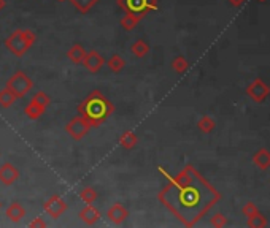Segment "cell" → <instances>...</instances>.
Here are the masks:
<instances>
[{
    "instance_id": "cell-1",
    "label": "cell",
    "mask_w": 270,
    "mask_h": 228,
    "mask_svg": "<svg viewBox=\"0 0 270 228\" xmlns=\"http://www.w3.org/2000/svg\"><path fill=\"white\" fill-rule=\"evenodd\" d=\"M169 182L159 192V201L184 227H194L219 201V192L193 165H186L177 176L159 168Z\"/></svg>"
},
{
    "instance_id": "cell-2",
    "label": "cell",
    "mask_w": 270,
    "mask_h": 228,
    "mask_svg": "<svg viewBox=\"0 0 270 228\" xmlns=\"http://www.w3.org/2000/svg\"><path fill=\"white\" fill-rule=\"evenodd\" d=\"M115 111V106L100 91H92L88 97L78 103V113L91 124V127H99Z\"/></svg>"
},
{
    "instance_id": "cell-3",
    "label": "cell",
    "mask_w": 270,
    "mask_h": 228,
    "mask_svg": "<svg viewBox=\"0 0 270 228\" xmlns=\"http://www.w3.org/2000/svg\"><path fill=\"white\" fill-rule=\"evenodd\" d=\"M35 41H37V37H35V33L32 31H29V29H16L5 40V46H7V49L15 57H22L35 45Z\"/></svg>"
},
{
    "instance_id": "cell-4",
    "label": "cell",
    "mask_w": 270,
    "mask_h": 228,
    "mask_svg": "<svg viewBox=\"0 0 270 228\" xmlns=\"http://www.w3.org/2000/svg\"><path fill=\"white\" fill-rule=\"evenodd\" d=\"M118 7L124 10V13L135 15L143 19L148 13L156 11L159 7L158 0H118Z\"/></svg>"
},
{
    "instance_id": "cell-5",
    "label": "cell",
    "mask_w": 270,
    "mask_h": 228,
    "mask_svg": "<svg viewBox=\"0 0 270 228\" xmlns=\"http://www.w3.org/2000/svg\"><path fill=\"white\" fill-rule=\"evenodd\" d=\"M5 87L13 92L16 98H22L34 89V81L27 73H24V71L19 70V71H15V73L8 78L7 86Z\"/></svg>"
},
{
    "instance_id": "cell-6",
    "label": "cell",
    "mask_w": 270,
    "mask_h": 228,
    "mask_svg": "<svg viewBox=\"0 0 270 228\" xmlns=\"http://www.w3.org/2000/svg\"><path fill=\"white\" fill-rule=\"evenodd\" d=\"M91 129H92L91 124H89L86 119L81 117V116H75L72 121H69L67 125H65V131H67L73 140H78V141L83 140Z\"/></svg>"
},
{
    "instance_id": "cell-7",
    "label": "cell",
    "mask_w": 270,
    "mask_h": 228,
    "mask_svg": "<svg viewBox=\"0 0 270 228\" xmlns=\"http://www.w3.org/2000/svg\"><path fill=\"white\" fill-rule=\"evenodd\" d=\"M67 208L69 205L65 203V200L61 196V195H51L48 200L43 203V209H45V212L50 215V217L53 219H59L61 215L67 211Z\"/></svg>"
},
{
    "instance_id": "cell-8",
    "label": "cell",
    "mask_w": 270,
    "mask_h": 228,
    "mask_svg": "<svg viewBox=\"0 0 270 228\" xmlns=\"http://www.w3.org/2000/svg\"><path fill=\"white\" fill-rule=\"evenodd\" d=\"M247 94H248L250 97L253 98L254 101H257V103H261V101L266 100L267 95L270 94V86H267V84L264 82L262 80H259V78H257V80H254V81L248 86Z\"/></svg>"
},
{
    "instance_id": "cell-9",
    "label": "cell",
    "mask_w": 270,
    "mask_h": 228,
    "mask_svg": "<svg viewBox=\"0 0 270 228\" xmlns=\"http://www.w3.org/2000/svg\"><path fill=\"white\" fill-rule=\"evenodd\" d=\"M19 178H21V173L13 163L5 162V163L0 165V182L3 185H7V187L8 185H13Z\"/></svg>"
},
{
    "instance_id": "cell-10",
    "label": "cell",
    "mask_w": 270,
    "mask_h": 228,
    "mask_svg": "<svg viewBox=\"0 0 270 228\" xmlns=\"http://www.w3.org/2000/svg\"><path fill=\"white\" fill-rule=\"evenodd\" d=\"M81 65L89 71V73H97V71H100V68L105 65V59L102 57L100 52L97 51H88Z\"/></svg>"
},
{
    "instance_id": "cell-11",
    "label": "cell",
    "mask_w": 270,
    "mask_h": 228,
    "mask_svg": "<svg viewBox=\"0 0 270 228\" xmlns=\"http://www.w3.org/2000/svg\"><path fill=\"white\" fill-rule=\"evenodd\" d=\"M127 217H129L127 208H126L124 205H121V203H115V205H111L107 211V219L115 225L124 224Z\"/></svg>"
},
{
    "instance_id": "cell-12",
    "label": "cell",
    "mask_w": 270,
    "mask_h": 228,
    "mask_svg": "<svg viewBox=\"0 0 270 228\" xmlns=\"http://www.w3.org/2000/svg\"><path fill=\"white\" fill-rule=\"evenodd\" d=\"M100 217H102L100 211H99V209L95 208L94 205H86V206L80 211V219H81V222H83V224L89 225V227H92V225L97 224V222L100 220Z\"/></svg>"
},
{
    "instance_id": "cell-13",
    "label": "cell",
    "mask_w": 270,
    "mask_h": 228,
    "mask_svg": "<svg viewBox=\"0 0 270 228\" xmlns=\"http://www.w3.org/2000/svg\"><path fill=\"white\" fill-rule=\"evenodd\" d=\"M5 215H7V219L10 222H13V224H18V222H21L24 217H26V209H24V206L21 205L19 201H13L7 208V211H5Z\"/></svg>"
},
{
    "instance_id": "cell-14",
    "label": "cell",
    "mask_w": 270,
    "mask_h": 228,
    "mask_svg": "<svg viewBox=\"0 0 270 228\" xmlns=\"http://www.w3.org/2000/svg\"><path fill=\"white\" fill-rule=\"evenodd\" d=\"M45 111H46V108L41 106L40 103H37V101H34V100L29 101L27 106L24 108V114H26L31 121H37V119H40L45 114Z\"/></svg>"
},
{
    "instance_id": "cell-15",
    "label": "cell",
    "mask_w": 270,
    "mask_h": 228,
    "mask_svg": "<svg viewBox=\"0 0 270 228\" xmlns=\"http://www.w3.org/2000/svg\"><path fill=\"white\" fill-rule=\"evenodd\" d=\"M118 141H119V146H123L124 149L130 151V149H134L137 146V143H139V136H137L132 130H126L121 133Z\"/></svg>"
},
{
    "instance_id": "cell-16",
    "label": "cell",
    "mask_w": 270,
    "mask_h": 228,
    "mask_svg": "<svg viewBox=\"0 0 270 228\" xmlns=\"http://www.w3.org/2000/svg\"><path fill=\"white\" fill-rule=\"evenodd\" d=\"M86 49L85 48H83L81 45H73L70 48V49L67 51V57L70 59L72 62L73 64H76V65H81L83 64V61H85V56H86Z\"/></svg>"
},
{
    "instance_id": "cell-17",
    "label": "cell",
    "mask_w": 270,
    "mask_h": 228,
    "mask_svg": "<svg viewBox=\"0 0 270 228\" xmlns=\"http://www.w3.org/2000/svg\"><path fill=\"white\" fill-rule=\"evenodd\" d=\"M253 162L257 168L267 170V168L270 166V151H267V149H259V151L254 154Z\"/></svg>"
},
{
    "instance_id": "cell-18",
    "label": "cell",
    "mask_w": 270,
    "mask_h": 228,
    "mask_svg": "<svg viewBox=\"0 0 270 228\" xmlns=\"http://www.w3.org/2000/svg\"><path fill=\"white\" fill-rule=\"evenodd\" d=\"M69 2L73 5V7L80 11L81 15H86L100 2V0H69Z\"/></svg>"
},
{
    "instance_id": "cell-19",
    "label": "cell",
    "mask_w": 270,
    "mask_h": 228,
    "mask_svg": "<svg viewBox=\"0 0 270 228\" xmlns=\"http://www.w3.org/2000/svg\"><path fill=\"white\" fill-rule=\"evenodd\" d=\"M130 52L134 54L137 59H143L149 52V45L145 40H137L130 46Z\"/></svg>"
},
{
    "instance_id": "cell-20",
    "label": "cell",
    "mask_w": 270,
    "mask_h": 228,
    "mask_svg": "<svg viewBox=\"0 0 270 228\" xmlns=\"http://www.w3.org/2000/svg\"><path fill=\"white\" fill-rule=\"evenodd\" d=\"M105 65L113 71V73H119V71H123V68L126 67V61L119 56V54H113L108 61H105Z\"/></svg>"
},
{
    "instance_id": "cell-21",
    "label": "cell",
    "mask_w": 270,
    "mask_h": 228,
    "mask_svg": "<svg viewBox=\"0 0 270 228\" xmlns=\"http://www.w3.org/2000/svg\"><path fill=\"white\" fill-rule=\"evenodd\" d=\"M97 190H95L94 187H91V185H88V187H83L81 192H80V200L85 201L86 205H94L95 200H97Z\"/></svg>"
},
{
    "instance_id": "cell-22",
    "label": "cell",
    "mask_w": 270,
    "mask_h": 228,
    "mask_svg": "<svg viewBox=\"0 0 270 228\" xmlns=\"http://www.w3.org/2000/svg\"><path fill=\"white\" fill-rule=\"evenodd\" d=\"M142 19L139 16H135V15H129V13H126L123 17H121V27L124 29V31H127V32H130V31H134V29L139 26V22H140Z\"/></svg>"
},
{
    "instance_id": "cell-23",
    "label": "cell",
    "mask_w": 270,
    "mask_h": 228,
    "mask_svg": "<svg viewBox=\"0 0 270 228\" xmlns=\"http://www.w3.org/2000/svg\"><path fill=\"white\" fill-rule=\"evenodd\" d=\"M18 98L15 97V94L11 91H8L7 87L0 91V108H2V110H8L10 106H13V103Z\"/></svg>"
},
{
    "instance_id": "cell-24",
    "label": "cell",
    "mask_w": 270,
    "mask_h": 228,
    "mask_svg": "<svg viewBox=\"0 0 270 228\" xmlns=\"http://www.w3.org/2000/svg\"><path fill=\"white\" fill-rule=\"evenodd\" d=\"M216 127V122L212 116H202L197 122V129H199L202 133H212Z\"/></svg>"
},
{
    "instance_id": "cell-25",
    "label": "cell",
    "mask_w": 270,
    "mask_h": 228,
    "mask_svg": "<svg viewBox=\"0 0 270 228\" xmlns=\"http://www.w3.org/2000/svg\"><path fill=\"white\" fill-rule=\"evenodd\" d=\"M247 225H248L250 228H262V227H267L269 222H267V219H266V215H262L259 211H257L254 215H251V217H248Z\"/></svg>"
},
{
    "instance_id": "cell-26",
    "label": "cell",
    "mask_w": 270,
    "mask_h": 228,
    "mask_svg": "<svg viewBox=\"0 0 270 228\" xmlns=\"http://www.w3.org/2000/svg\"><path fill=\"white\" fill-rule=\"evenodd\" d=\"M172 68L175 70L178 75H183L184 71L189 68V62L186 61V57H183V56H177V57L172 61Z\"/></svg>"
},
{
    "instance_id": "cell-27",
    "label": "cell",
    "mask_w": 270,
    "mask_h": 228,
    "mask_svg": "<svg viewBox=\"0 0 270 228\" xmlns=\"http://www.w3.org/2000/svg\"><path fill=\"white\" fill-rule=\"evenodd\" d=\"M32 100L34 101H37V103H40L41 106H45V108H48L51 105V98H50V95H48L46 92H43V91H37L34 94V97H32Z\"/></svg>"
},
{
    "instance_id": "cell-28",
    "label": "cell",
    "mask_w": 270,
    "mask_h": 228,
    "mask_svg": "<svg viewBox=\"0 0 270 228\" xmlns=\"http://www.w3.org/2000/svg\"><path fill=\"white\" fill-rule=\"evenodd\" d=\"M210 224H212V227H215V228H223V227L227 225V219H226V215L218 212V214L212 215V219H210Z\"/></svg>"
},
{
    "instance_id": "cell-29",
    "label": "cell",
    "mask_w": 270,
    "mask_h": 228,
    "mask_svg": "<svg viewBox=\"0 0 270 228\" xmlns=\"http://www.w3.org/2000/svg\"><path fill=\"white\" fill-rule=\"evenodd\" d=\"M242 212H243V215L245 217H251V215H254L256 212H257V208H256V205L254 203H247V205H245L243 208H242Z\"/></svg>"
},
{
    "instance_id": "cell-30",
    "label": "cell",
    "mask_w": 270,
    "mask_h": 228,
    "mask_svg": "<svg viewBox=\"0 0 270 228\" xmlns=\"http://www.w3.org/2000/svg\"><path fill=\"white\" fill-rule=\"evenodd\" d=\"M48 224H46V222H45V219L43 217H35L32 222H31V224H29V227H31V228H37V227H46Z\"/></svg>"
},
{
    "instance_id": "cell-31",
    "label": "cell",
    "mask_w": 270,
    "mask_h": 228,
    "mask_svg": "<svg viewBox=\"0 0 270 228\" xmlns=\"http://www.w3.org/2000/svg\"><path fill=\"white\" fill-rule=\"evenodd\" d=\"M232 7H240V5H243L245 3V0H227Z\"/></svg>"
},
{
    "instance_id": "cell-32",
    "label": "cell",
    "mask_w": 270,
    "mask_h": 228,
    "mask_svg": "<svg viewBox=\"0 0 270 228\" xmlns=\"http://www.w3.org/2000/svg\"><path fill=\"white\" fill-rule=\"evenodd\" d=\"M5 5H7V2H5V0H0V11L5 8Z\"/></svg>"
},
{
    "instance_id": "cell-33",
    "label": "cell",
    "mask_w": 270,
    "mask_h": 228,
    "mask_svg": "<svg viewBox=\"0 0 270 228\" xmlns=\"http://www.w3.org/2000/svg\"><path fill=\"white\" fill-rule=\"evenodd\" d=\"M0 208H2V201H0Z\"/></svg>"
},
{
    "instance_id": "cell-34",
    "label": "cell",
    "mask_w": 270,
    "mask_h": 228,
    "mask_svg": "<svg viewBox=\"0 0 270 228\" xmlns=\"http://www.w3.org/2000/svg\"><path fill=\"white\" fill-rule=\"evenodd\" d=\"M259 2H264V0H259Z\"/></svg>"
},
{
    "instance_id": "cell-35",
    "label": "cell",
    "mask_w": 270,
    "mask_h": 228,
    "mask_svg": "<svg viewBox=\"0 0 270 228\" xmlns=\"http://www.w3.org/2000/svg\"><path fill=\"white\" fill-rule=\"evenodd\" d=\"M61 2H62V0H61Z\"/></svg>"
}]
</instances>
